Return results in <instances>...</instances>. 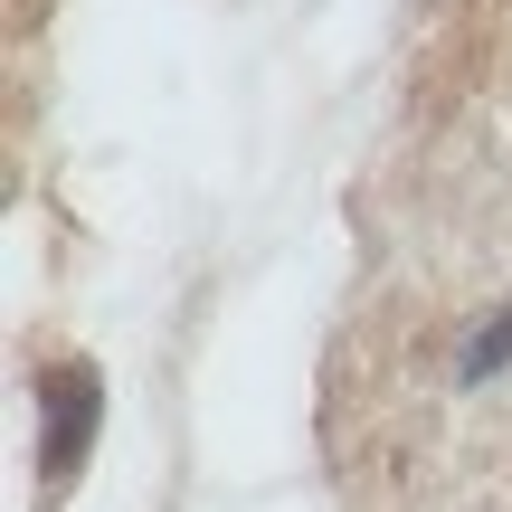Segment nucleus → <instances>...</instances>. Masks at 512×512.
I'll list each match as a JSON object with an SVG mask.
<instances>
[{"mask_svg": "<svg viewBox=\"0 0 512 512\" xmlns=\"http://www.w3.org/2000/svg\"><path fill=\"white\" fill-rule=\"evenodd\" d=\"M38 408H48V427H38V484L67 494V484L86 475L95 418H105V370L95 361H48L38 370Z\"/></svg>", "mask_w": 512, "mask_h": 512, "instance_id": "nucleus-1", "label": "nucleus"}, {"mask_svg": "<svg viewBox=\"0 0 512 512\" xmlns=\"http://www.w3.org/2000/svg\"><path fill=\"white\" fill-rule=\"evenodd\" d=\"M503 361H512V304H503V313H484V332H475V342H465L456 380H465V389H484V380H494Z\"/></svg>", "mask_w": 512, "mask_h": 512, "instance_id": "nucleus-2", "label": "nucleus"}]
</instances>
